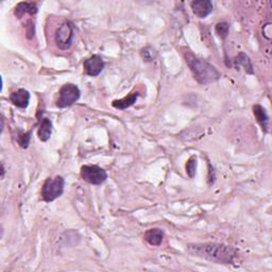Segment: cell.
<instances>
[{"label":"cell","mask_w":272,"mask_h":272,"mask_svg":"<svg viewBox=\"0 0 272 272\" xmlns=\"http://www.w3.org/2000/svg\"><path fill=\"white\" fill-rule=\"evenodd\" d=\"M187 252L199 259L224 265L233 264L236 255L232 247L218 242L189 243L187 246Z\"/></svg>","instance_id":"obj_1"},{"label":"cell","mask_w":272,"mask_h":272,"mask_svg":"<svg viewBox=\"0 0 272 272\" xmlns=\"http://www.w3.org/2000/svg\"><path fill=\"white\" fill-rule=\"evenodd\" d=\"M184 59L190 71L194 75L196 81L201 85H207L218 81L221 78V74L209 62L196 56L189 50L184 52Z\"/></svg>","instance_id":"obj_2"},{"label":"cell","mask_w":272,"mask_h":272,"mask_svg":"<svg viewBox=\"0 0 272 272\" xmlns=\"http://www.w3.org/2000/svg\"><path fill=\"white\" fill-rule=\"evenodd\" d=\"M65 187V180L61 176H56L51 179L48 178L42 186L41 196L45 202H52L55 199L61 197Z\"/></svg>","instance_id":"obj_3"},{"label":"cell","mask_w":272,"mask_h":272,"mask_svg":"<svg viewBox=\"0 0 272 272\" xmlns=\"http://www.w3.org/2000/svg\"><path fill=\"white\" fill-rule=\"evenodd\" d=\"M75 38V25L69 20L64 23L55 30L54 42L60 50L66 51L73 46Z\"/></svg>","instance_id":"obj_4"},{"label":"cell","mask_w":272,"mask_h":272,"mask_svg":"<svg viewBox=\"0 0 272 272\" xmlns=\"http://www.w3.org/2000/svg\"><path fill=\"white\" fill-rule=\"evenodd\" d=\"M81 97V91L76 84L66 83L60 89L58 97L55 100V105L59 109H65V107L75 104Z\"/></svg>","instance_id":"obj_5"},{"label":"cell","mask_w":272,"mask_h":272,"mask_svg":"<svg viewBox=\"0 0 272 272\" xmlns=\"http://www.w3.org/2000/svg\"><path fill=\"white\" fill-rule=\"evenodd\" d=\"M80 176L83 181L91 185H100L107 180L106 171L98 165H84L81 167Z\"/></svg>","instance_id":"obj_6"},{"label":"cell","mask_w":272,"mask_h":272,"mask_svg":"<svg viewBox=\"0 0 272 272\" xmlns=\"http://www.w3.org/2000/svg\"><path fill=\"white\" fill-rule=\"evenodd\" d=\"M83 68L85 75L90 77H97L102 73L104 68V61L100 55L94 54L84 61Z\"/></svg>","instance_id":"obj_7"},{"label":"cell","mask_w":272,"mask_h":272,"mask_svg":"<svg viewBox=\"0 0 272 272\" xmlns=\"http://www.w3.org/2000/svg\"><path fill=\"white\" fill-rule=\"evenodd\" d=\"M190 8L198 18H206L213 12L214 5L210 0H195L190 3Z\"/></svg>","instance_id":"obj_8"},{"label":"cell","mask_w":272,"mask_h":272,"mask_svg":"<svg viewBox=\"0 0 272 272\" xmlns=\"http://www.w3.org/2000/svg\"><path fill=\"white\" fill-rule=\"evenodd\" d=\"M227 66L234 67L237 70H239L240 68H243L247 74H250V75L254 74L252 62L250 60L249 55H247L245 52H240L238 55H236Z\"/></svg>","instance_id":"obj_9"},{"label":"cell","mask_w":272,"mask_h":272,"mask_svg":"<svg viewBox=\"0 0 272 272\" xmlns=\"http://www.w3.org/2000/svg\"><path fill=\"white\" fill-rule=\"evenodd\" d=\"M30 92L25 89H19L15 91L11 92L10 101L13 105H15L19 109H26L30 103Z\"/></svg>","instance_id":"obj_10"},{"label":"cell","mask_w":272,"mask_h":272,"mask_svg":"<svg viewBox=\"0 0 272 272\" xmlns=\"http://www.w3.org/2000/svg\"><path fill=\"white\" fill-rule=\"evenodd\" d=\"M39 8H38V3L37 2H19L14 9V15L16 16V18L20 19L23 16H25L26 14L28 15L34 16L35 14L38 13Z\"/></svg>","instance_id":"obj_11"},{"label":"cell","mask_w":272,"mask_h":272,"mask_svg":"<svg viewBox=\"0 0 272 272\" xmlns=\"http://www.w3.org/2000/svg\"><path fill=\"white\" fill-rule=\"evenodd\" d=\"M253 114L257 120V123L260 124L262 130L264 133L269 132V116L266 112V110L261 104H255L252 107Z\"/></svg>","instance_id":"obj_12"},{"label":"cell","mask_w":272,"mask_h":272,"mask_svg":"<svg viewBox=\"0 0 272 272\" xmlns=\"http://www.w3.org/2000/svg\"><path fill=\"white\" fill-rule=\"evenodd\" d=\"M164 236H165V233H164L163 230L161 228H150V230L146 231L144 238L145 240L149 243V245H151L153 247H159L162 245Z\"/></svg>","instance_id":"obj_13"},{"label":"cell","mask_w":272,"mask_h":272,"mask_svg":"<svg viewBox=\"0 0 272 272\" xmlns=\"http://www.w3.org/2000/svg\"><path fill=\"white\" fill-rule=\"evenodd\" d=\"M139 97V92L138 91H133L131 94H129L128 96L118 99V100H114L112 102V105L115 107L117 110H126L128 107L132 106Z\"/></svg>","instance_id":"obj_14"},{"label":"cell","mask_w":272,"mask_h":272,"mask_svg":"<svg viewBox=\"0 0 272 272\" xmlns=\"http://www.w3.org/2000/svg\"><path fill=\"white\" fill-rule=\"evenodd\" d=\"M52 121L49 118H43L38 130V136L41 141H47L52 134Z\"/></svg>","instance_id":"obj_15"},{"label":"cell","mask_w":272,"mask_h":272,"mask_svg":"<svg viewBox=\"0 0 272 272\" xmlns=\"http://www.w3.org/2000/svg\"><path fill=\"white\" fill-rule=\"evenodd\" d=\"M228 31H230V24L227 23V21H221V23H218L215 27V32L221 40L227 38Z\"/></svg>","instance_id":"obj_16"},{"label":"cell","mask_w":272,"mask_h":272,"mask_svg":"<svg viewBox=\"0 0 272 272\" xmlns=\"http://www.w3.org/2000/svg\"><path fill=\"white\" fill-rule=\"evenodd\" d=\"M140 55L141 58L144 59V61L146 62H153L155 59H156V51L155 49L151 46H148V47H145L141 49L140 51Z\"/></svg>","instance_id":"obj_17"},{"label":"cell","mask_w":272,"mask_h":272,"mask_svg":"<svg viewBox=\"0 0 272 272\" xmlns=\"http://www.w3.org/2000/svg\"><path fill=\"white\" fill-rule=\"evenodd\" d=\"M186 174L187 176L192 179L196 175V169H197V157L195 155H192L189 157V160L186 163Z\"/></svg>","instance_id":"obj_18"},{"label":"cell","mask_w":272,"mask_h":272,"mask_svg":"<svg viewBox=\"0 0 272 272\" xmlns=\"http://www.w3.org/2000/svg\"><path fill=\"white\" fill-rule=\"evenodd\" d=\"M31 134L32 132L29 131L27 133H20L18 135V138H17V142L18 145L24 148V149H27L28 147H29V144H30V139H31Z\"/></svg>","instance_id":"obj_19"},{"label":"cell","mask_w":272,"mask_h":272,"mask_svg":"<svg viewBox=\"0 0 272 272\" xmlns=\"http://www.w3.org/2000/svg\"><path fill=\"white\" fill-rule=\"evenodd\" d=\"M271 35H272V26L270 23L264 25L263 27V37L266 39L267 41L271 40Z\"/></svg>","instance_id":"obj_20"},{"label":"cell","mask_w":272,"mask_h":272,"mask_svg":"<svg viewBox=\"0 0 272 272\" xmlns=\"http://www.w3.org/2000/svg\"><path fill=\"white\" fill-rule=\"evenodd\" d=\"M4 175H5V168H4L3 163H1V179L2 180L4 179Z\"/></svg>","instance_id":"obj_21"}]
</instances>
